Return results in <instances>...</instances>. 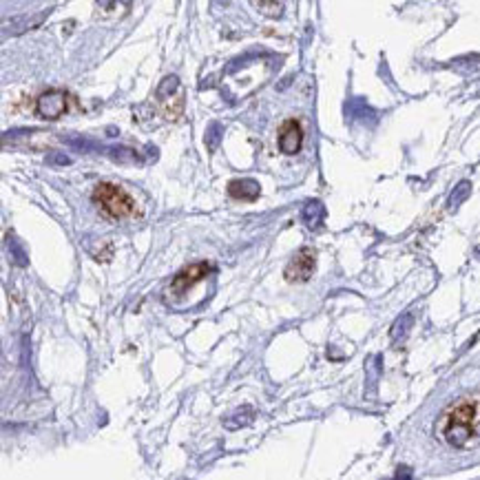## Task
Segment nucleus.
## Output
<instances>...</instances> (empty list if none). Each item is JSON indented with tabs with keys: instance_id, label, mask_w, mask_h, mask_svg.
<instances>
[{
	"instance_id": "1",
	"label": "nucleus",
	"mask_w": 480,
	"mask_h": 480,
	"mask_svg": "<svg viewBox=\"0 0 480 480\" xmlns=\"http://www.w3.org/2000/svg\"><path fill=\"white\" fill-rule=\"evenodd\" d=\"M436 436L454 449L480 445V392H469L449 403L438 416Z\"/></svg>"
},
{
	"instance_id": "2",
	"label": "nucleus",
	"mask_w": 480,
	"mask_h": 480,
	"mask_svg": "<svg viewBox=\"0 0 480 480\" xmlns=\"http://www.w3.org/2000/svg\"><path fill=\"white\" fill-rule=\"evenodd\" d=\"M93 204L111 219H131L139 213V206L135 199L128 195L122 186L111 184V182H100L95 184L91 193Z\"/></svg>"
},
{
	"instance_id": "3",
	"label": "nucleus",
	"mask_w": 480,
	"mask_h": 480,
	"mask_svg": "<svg viewBox=\"0 0 480 480\" xmlns=\"http://www.w3.org/2000/svg\"><path fill=\"white\" fill-rule=\"evenodd\" d=\"M315 266H317V253L308 246L301 248L293 259H290L286 270H284L286 282H290V284L308 282V279L312 277V273H315Z\"/></svg>"
},
{
	"instance_id": "4",
	"label": "nucleus",
	"mask_w": 480,
	"mask_h": 480,
	"mask_svg": "<svg viewBox=\"0 0 480 480\" xmlns=\"http://www.w3.org/2000/svg\"><path fill=\"white\" fill-rule=\"evenodd\" d=\"M69 102H67V95L58 89H52V91H45L36 100V113L43 117V119H58L67 113Z\"/></svg>"
},
{
	"instance_id": "5",
	"label": "nucleus",
	"mask_w": 480,
	"mask_h": 480,
	"mask_svg": "<svg viewBox=\"0 0 480 480\" xmlns=\"http://www.w3.org/2000/svg\"><path fill=\"white\" fill-rule=\"evenodd\" d=\"M279 151L286 153V155H297L301 151V144H304V128L299 124V119L290 117L286 122L279 126Z\"/></svg>"
},
{
	"instance_id": "6",
	"label": "nucleus",
	"mask_w": 480,
	"mask_h": 480,
	"mask_svg": "<svg viewBox=\"0 0 480 480\" xmlns=\"http://www.w3.org/2000/svg\"><path fill=\"white\" fill-rule=\"evenodd\" d=\"M211 273V266H208L206 262H199V264H193V266H188L184 270H179V273L173 277V293H188L195 284H199L202 279Z\"/></svg>"
},
{
	"instance_id": "7",
	"label": "nucleus",
	"mask_w": 480,
	"mask_h": 480,
	"mask_svg": "<svg viewBox=\"0 0 480 480\" xmlns=\"http://www.w3.org/2000/svg\"><path fill=\"white\" fill-rule=\"evenodd\" d=\"M228 195L235 199H242V202H253L259 197V184L253 179H233L228 184Z\"/></svg>"
},
{
	"instance_id": "8",
	"label": "nucleus",
	"mask_w": 480,
	"mask_h": 480,
	"mask_svg": "<svg viewBox=\"0 0 480 480\" xmlns=\"http://www.w3.org/2000/svg\"><path fill=\"white\" fill-rule=\"evenodd\" d=\"M259 9H277V12H282V3H255ZM268 16H277L275 12H268Z\"/></svg>"
}]
</instances>
